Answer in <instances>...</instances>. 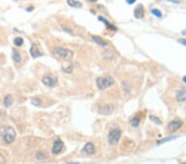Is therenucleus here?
Wrapping results in <instances>:
<instances>
[{
  "label": "nucleus",
  "mask_w": 186,
  "mask_h": 164,
  "mask_svg": "<svg viewBox=\"0 0 186 164\" xmlns=\"http://www.w3.org/2000/svg\"><path fill=\"white\" fill-rule=\"evenodd\" d=\"M0 136L6 143H12L16 138V132L11 126L3 125L0 127Z\"/></svg>",
  "instance_id": "f257e3e1"
},
{
  "label": "nucleus",
  "mask_w": 186,
  "mask_h": 164,
  "mask_svg": "<svg viewBox=\"0 0 186 164\" xmlns=\"http://www.w3.org/2000/svg\"><path fill=\"white\" fill-rule=\"evenodd\" d=\"M113 84H114V79L110 76H100V77H98L96 80L97 87L101 90L109 88Z\"/></svg>",
  "instance_id": "f03ea898"
},
{
  "label": "nucleus",
  "mask_w": 186,
  "mask_h": 164,
  "mask_svg": "<svg viewBox=\"0 0 186 164\" xmlns=\"http://www.w3.org/2000/svg\"><path fill=\"white\" fill-rule=\"evenodd\" d=\"M53 53L65 61L71 60L74 57V52L70 49L64 48H56L53 49Z\"/></svg>",
  "instance_id": "7ed1b4c3"
},
{
  "label": "nucleus",
  "mask_w": 186,
  "mask_h": 164,
  "mask_svg": "<svg viewBox=\"0 0 186 164\" xmlns=\"http://www.w3.org/2000/svg\"><path fill=\"white\" fill-rule=\"evenodd\" d=\"M121 130L118 129H114L110 131L109 134V143L112 145H114L116 143H118L119 139L121 138Z\"/></svg>",
  "instance_id": "20e7f679"
},
{
  "label": "nucleus",
  "mask_w": 186,
  "mask_h": 164,
  "mask_svg": "<svg viewBox=\"0 0 186 164\" xmlns=\"http://www.w3.org/2000/svg\"><path fill=\"white\" fill-rule=\"evenodd\" d=\"M42 83L44 85H47L48 87L53 88L57 85L58 84V80L56 76H52V75H47V76H44L42 78Z\"/></svg>",
  "instance_id": "39448f33"
},
{
  "label": "nucleus",
  "mask_w": 186,
  "mask_h": 164,
  "mask_svg": "<svg viewBox=\"0 0 186 164\" xmlns=\"http://www.w3.org/2000/svg\"><path fill=\"white\" fill-rule=\"evenodd\" d=\"M182 123L183 122L180 120H171L170 123H168L167 129L170 132H175L176 130L180 129V127L182 126Z\"/></svg>",
  "instance_id": "423d86ee"
},
{
  "label": "nucleus",
  "mask_w": 186,
  "mask_h": 164,
  "mask_svg": "<svg viewBox=\"0 0 186 164\" xmlns=\"http://www.w3.org/2000/svg\"><path fill=\"white\" fill-rule=\"evenodd\" d=\"M63 148H64V143L62 142L61 140L58 139V140H56L54 142L51 152H52V153L54 155H57L63 150Z\"/></svg>",
  "instance_id": "0eeeda50"
},
{
  "label": "nucleus",
  "mask_w": 186,
  "mask_h": 164,
  "mask_svg": "<svg viewBox=\"0 0 186 164\" xmlns=\"http://www.w3.org/2000/svg\"><path fill=\"white\" fill-rule=\"evenodd\" d=\"M113 110H114V106L113 104H104L103 106L99 109V113L100 114H103V115H109L113 112Z\"/></svg>",
  "instance_id": "6e6552de"
},
{
  "label": "nucleus",
  "mask_w": 186,
  "mask_h": 164,
  "mask_svg": "<svg viewBox=\"0 0 186 164\" xmlns=\"http://www.w3.org/2000/svg\"><path fill=\"white\" fill-rule=\"evenodd\" d=\"M134 16L137 19L142 18L143 17L145 16V9H144V7L142 4L138 5L134 9Z\"/></svg>",
  "instance_id": "1a4fd4ad"
},
{
  "label": "nucleus",
  "mask_w": 186,
  "mask_h": 164,
  "mask_svg": "<svg viewBox=\"0 0 186 164\" xmlns=\"http://www.w3.org/2000/svg\"><path fill=\"white\" fill-rule=\"evenodd\" d=\"M92 39H93V41H94L95 43H97V44L99 45V46H101L103 48H107V47L109 46L108 41H105L104 39H103V38H100V37H98V36H93V37H92Z\"/></svg>",
  "instance_id": "9d476101"
},
{
  "label": "nucleus",
  "mask_w": 186,
  "mask_h": 164,
  "mask_svg": "<svg viewBox=\"0 0 186 164\" xmlns=\"http://www.w3.org/2000/svg\"><path fill=\"white\" fill-rule=\"evenodd\" d=\"M30 53H31V57H33V58H37V57L41 56V53L39 51L38 46L37 44H35V43L32 44V46H31V49H30Z\"/></svg>",
  "instance_id": "9b49d317"
},
{
  "label": "nucleus",
  "mask_w": 186,
  "mask_h": 164,
  "mask_svg": "<svg viewBox=\"0 0 186 164\" xmlns=\"http://www.w3.org/2000/svg\"><path fill=\"white\" fill-rule=\"evenodd\" d=\"M83 151L88 153V154H93L95 153V147H94V145L92 143H87L85 146L84 147Z\"/></svg>",
  "instance_id": "f8f14e48"
},
{
  "label": "nucleus",
  "mask_w": 186,
  "mask_h": 164,
  "mask_svg": "<svg viewBox=\"0 0 186 164\" xmlns=\"http://www.w3.org/2000/svg\"><path fill=\"white\" fill-rule=\"evenodd\" d=\"M177 100L179 101V102H184V101H186V90H180V91L177 93Z\"/></svg>",
  "instance_id": "ddd939ff"
},
{
  "label": "nucleus",
  "mask_w": 186,
  "mask_h": 164,
  "mask_svg": "<svg viewBox=\"0 0 186 164\" xmlns=\"http://www.w3.org/2000/svg\"><path fill=\"white\" fill-rule=\"evenodd\" d=\"M12 59L15 61V62H17V63H19L21 61V60H22L21 55L16 49L12 50Z\"/></svg>",
  "instance_id": "4468645a"
},
{
  "label": "nucleus",
  "mask_w": 186,
  "mask_h": 164,
  "mask_svg": "<svg viewBox=\"0 0 186 164\" xmlns=\"http://www.w3.org/2000/svg\"><path fill=\"white\" fill-rule=\"evenodd\" d=\"M12 102H13V100H12V95H7L6 97H5V99H4V105H5V107L9 108L10 106H12Z\"/></svg>",
  "instance_id": "2eb2a0df"
},
{
  "label": "nucleus",
  "mask_w": 186,
  "mask_h": 164,
  "mask_svg": "<svg viewBox=\"0 0 186 164\" xmlns=\"http://www.w3.org/2000/svg\"><path fill=\"white\" fill-rule=\"evenodd\" d=\"M67 3L70 7H73V8H80L82 7V3L79 1H76V0H67Z\"/></svg>",
  "instance_id": "dca6fc26"
},
{
  "label": "nucleus",
  "mask_w": 186,
  "mask_h": 164,
  "mask_svg": "<svg viewBox=\"0 0 186 164\" xmlns=\"http://www.w3.org/2000/svg\"><path fill=\"white\" fill-rule=\"evenodd\" d=\"M99 20L102 21V22H103V23H104L109 29H111V30H117V28H116V27H114L113 25H112L111 23H110L108 20H106V19H104L103 18H102V17H99Z\"/></svg>",
  "instance_id": "f3484780"
},
{
  "label": "nucleus",
  "mask_w": 186,
  "mask_h": 164,
  "mask_svg": "<svg viewBox=\"0 0 186 164\" xmlns=\"http://www.w3.org/2000/svg\"><path fill=\"white\" fill-rule=\"evenodd\" d=\"M140 123V119L138 117H134L131 121V125L132 127H137Z\"/></svg>",
  "instance_id": "a211bd4d"
},
{
  "label": "nucleus",
  "mask_w": 186,
  "mask_h": 164,
  "mask_svg": "<svg viewBox=\"0 0 186 164\" xmlns=\"http://www.w3.org/2000/svg\"><path fill=\"white\" fill-rule=\"evenodd\" d=\"M23 39H22V38H16L15 39H14V41H13V42H14V44H15V46H17V47H21L22 44H23Z\"/></svg>",
  "instance_id": "6ab92c4d"
},
{
  "label": "nucleus",
  "mask_w": 186,
  "mask_h": 164,
  "mask_svg": "<svg viewBox=\"0 0 186 164\" xmlns=\"http://www.w3.org/2000/svg\"><path fill=\"white\" fill-rule=\"evenodd\" d=\"M151 12H152L153 15H155V16L157 17V18H161V17H162V13H161V12L159 9L152 8V9L151 10Z\"/></svg>",
  "instance_id": "aec40b11"
},
{
  "label": "nucleus",
  "mask_w": 186,
  "mask_h": 164,
  "mask_svg": "<svg viewBox=\"0 0 186 164\" xmlns=\"http://www.w3.org/2000/svg\"><path fill=\"white\" fill-rule=\"evenodd\" d=\"M150 120H152V122L157 123V124H161V121L159 120V118H157L155 115H150Z\"/></svg>",
  "instance_id": "412c9836"
},
{
  "label": "nucleus",
  "mask_w": 186,
  "mask_h": 164,
  "mask_svg": "<svg viewBox=\"0 0 186 164\" xmlns=\"http://www.w3.org/2000/svg\"><path fill=\"white\" fill-rule=\"evenodd\" d=\"M31 103L36 106H38V105H40V100L37 98H33L31 100Z\"/></svg>",
  "instance_id": "4be33fe9"
},
{
  "label": "nucleus",
  "mask_w": 186,
  "mask_h": 164,
  "mask_svg": "<svg viewBox=\"0 0 186 164\" xmlns=\"http://www.w3.org/2000/svg\"><path fill=\"white\" fill-rule=\"evenodd\" d=\"M178 42H180V44L184 45V46H185V47H186V39H185V38H180V39H178Z\"/></svg>",
  "instance_id": "5701e85b"
},
{
  "label": "nucleus",
  "mask_w": 186,
  "mask_h": 164,
  "mask_svg": "<svg viewBox=\"0 0 186 164\" xmlns=\"http://www.w3.org/2000/svg\"><path fill=\"white\" fill-rule=\"evenodd\" d=\"M173 139H175V138H172V137H170V138H167V139H163V140H161V142L159 143H165V142H167V141L172 140Z\"/></svg>",
  "instance_id": "b1692460"
},
{
  "label": "nucleus",
  "mask_w": 186,
  "mask_h": 164,
  "mask_svg": "<svg viewBox=\"0 0 186 164\" xmlns=\"http://www.w3.org/2000/svg\"><path fill=\"white\" fill-rule=\"evenodd\" d=\"M4 162H5V159H4V158L2 155L0 154V164H3Z\"/></svg>",
  "instance_id": "393cba45"
},
{
  "label": "nucleus",
  "mask_w": 186,
  "mask_h": 164,
  "mask_svg": "<svg viewBox=\"0 0 186 164\" xmlns=\"http://www.w3.org/2000/svg\"><path fill=\"white\" fill-rule=\"evenodd\" d=\"M136 1V0H126V2H127L128 4H132V3H135Z\"/></svg>",
  "instance_id": "a878e982"
},
{
  "label": "nucleus",
  "mask_w": 186,
  "mask_h": 164,
  "mask_svg": "<svg viewBox=\"0 0 186 164\" xmlns=\"http://www.w3.org/2000/svg\"><path fill=\"white\" fill-rule=\"evenodd\" d=\"M169 1H171V2H173V3H180V0H169Z\"/></svg>",
  "instance_id": "bb28decb"
},
{
  "label": "nucleus",
  "mask_w": 186,
  "mask_h": 164,
  "mask_svg": "<svg viewBox=\"0 0 186 164\" xmlns=\"http://www.w3.org/2000/svg\"><path fill=\"white\" fill-rule=\"evenodd\" d=\"M183 81L186 84V76H184L183 77Z\"/></svg>",
  "instance_id": "cd10ccee"
},
{
  "label": "nucleus",
  "mask_w": 186,
  "mask_h": 164,
  "mask_svg": "<svg viewBox=\"0 0 186 164\" xmlns=\"http://www.w3.org/2000/svg\"><path fill=\"white\" fill-rule=\"evenodd\" d=\"M182 35H183V36H186V30L182 32Z\"/></svg>",
  "instance_id": "c85d7f7f"
},
{
  "label": "nucleus",
  "mask_w": 186,
  "mask_h": 164,
  "mask_svg": "<svg viewBox=\"0 0 186 164\" xmlns=\"http://www.w3.org/2000/svg\"><path fill=\"white\" fill-rule=\"evenodd\" d=\"M90 2H92V3H95V2H97L98 0H90Z\"/></svg>",
  "instance_id": "c756f323"
},
{
  "label": "nucleus",
  "mask_w": 186,
  "mask_h": 164,
  "mask_svg": "<svg viewBox=\"0 0 186 164\" xmlns=\"http://www.w3.org/2000/svg\"><path fill=\"white\" fill-rule=\"evenodd\" d=\"M70 164H78V163H70Z\"/></svg>",
  "instance_id": "7c9ffc66"
}]
</instances>
